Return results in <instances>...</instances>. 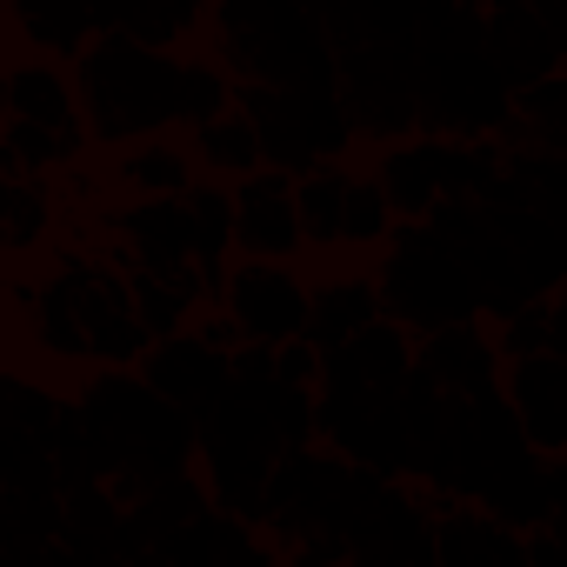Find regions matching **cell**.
I'll use <instances>...</instances> for the list:
<instances>
[{
	"label": "cell",
	"instance_id": "1",
	"mask_svg": "<svg viewBox=\"0 0 567 567\" xmlns=\"http://www.w3.org/2000/svg\"><path fill=\"white\" fill-rule=\"evenodd\" d=\"M181 74L187 61L174 54H154L127 34H101L87 54H81V107H87V134L94 141H161L167 121H181Z\"/></svg>",
	"mask_w": 567,
	"mask_h": 567
},
{
	"label": "cell",
	"instance_id": "2",
	"mask_svg": "<svg viewBox=\"0 0 567 567\" xmlns=\"http://www.w3.org/2000/svg\"><path fill=\"white\" fill-rule=\"evenodd\" d=\"M381 308H388V321H401L408 334L427 341L441 328L474 321L487 301L461 254H447L427 227H401L388 240V267H381Z\"/></svg>",
	"mask_w": 567,
	"mask_h": 567
},
{
	"label": "cell",
	"instance_id": "3",
	"mask_svg": "<svg viewBox=\"0 0 567 567\" xmlns=\"http://www.w3.org/2000/svg\"><path fill=\"white\" fill-rule=\"evenodd\" d=\"M220 315H227L254 348H288V341L308 334V321H315V295L301 288V274H295V267L240 260V267L227 274Z\"/></svg>",
	"mask_w": 567,
	"mask_h": 567
},
{
	"label": "cell",
	"instance_id": "4",
	"mask_svg": "<svg viewBox=\"0 0 567 567\" xmlns=\"http://www.w3.org/2000/svg\"><path fill=\"white\" fill-rule=\"evenodd\" d=\"M141 381H147L167 408L207 421V414L234 394V361H227L220 348H207L200 334H174V341H154V354L141 361Z\"/></svg>",
	"mask_w": 567,
	"mask_h": 567
},
{
	"label": "cell",
	"instance_id": "5",
	"mask_svg": "<svg viewBox=\"0 0 567 567\" xmlns=\"http://www.w3.org/2000/svg\"><path fill=\"white\" fill-rule=\"evenodd\" d=\"M234 247H240L247 260H274V267L295 260V254L308 247L301 207H295V181H288V174L260 167L254 181L234 187Z\"/></svg>",
	"mask_w": 567,
	"mask_h": 567
},
{
	"label": "cell",
	"instance_id": "6",
	"mask_svg": "<svg viewBox=\"0 0 567 567\" xmlns=\"http://www.w3.org/2000/svg\"><path fill=\"white\" fill-rule=\"evenodd\" d=\"M414 368H421L414 334H408L401 321H374L361 341H348L341 354H328V381H321V394L334 388V394L401 401V394H408V381H414Z\"/></svg>",
	"mask_w": 567,
	"mask_h": 567
},
{
	"label": "cell",
	"instance_id": "7",
	"mask_svg": "<svg viewBox=\"0 0 567 567\" xmlns=\"http://www.w3.org/2000/svg\"><path fill=\"white\" fill-rule=\"evenodd\" d=\"M501 394H507V408H514L527 447H534L540 461H560V454H567V361H560V354L507 361Z\"/></svg>",
	"mask_w": 567,
	"mask_h": 567
},
{
	"label": "cell",
	"instance_id": "8",
	"mask_svg": "<svg viewBox=\"0 0 567 567\" xmlns=\"http://www.w3.org/2000/svg\"><path fill=\"white\" fill-rule=\"evenodd\" d=\"M421 374H427L447 401L501 394V341H494L481 321L441 328V334H427V341H421Z\"/></svg>",
	"mask_w": 567,
	"mask_h": 567
},
{
	"label": "cell",
	"instance_id": "9",
	"mask_svg": "<svg viewBox=\"0 0 567 567\" xmlns=\"http://www.w3.org/2000/svg\"><path fill=\"white\" fill-rule=\"evenodd\" d=\"M434 567H527V534L474 501H434Z\"/></svg>",
	"mask_w": 567,
	"mask_h": 567
},
{
	"label": "cell",
	"instance_id": "10",
	"mask_svg": "<svg viewBox=\"0 0 567 567\" xmlns=\"http://www.w3.org/2000/svg\"><path fill=\"white\" fill-rule=\"evenodd\" d=\"M487 61H494V74L507 81V94H527V87L554 81V74H560L554 21L534 14V8H494V14H487Z\"/></svg>",
	"mask_w": 567,
	"mask_h": 567
},
{
	"label": "cell",
	"instance_id": "11",
	"mask_svg": "<svg viewBox=\"0 0 567 567\" xmlns=\"http://www.w3.org/2000/svg\"><path fill=\"white\" fill-rule=\"evenodd\" d=\"M114 240H121V260L141 267V274L194 267V214H187V200H134L114 220Z\"/></svg>",
	"mask_w": 567,
	"mask_h": 567
},
{
	"label": "cell",
	"instance_id": "12",
	"mask_svg": "<svg viewBox=\"0 0 567 567\" xmlns=\"http://www.w3.org/2000/svg\"><path fill=\"white\" fill-rule=\"evenodd\" d=\"M381 194L394 214H408V227H427V214L447 200V174H441V141H401L381 154L374 167Z\"/></svg>",
	"mask_w": 567,
	"mask_h": 567
},
{
	"label": "cell",
	"instance_id": "13",
	"mask_svg": "<svg viewBox=\"0 0 567 567\" xmlns=\"http://www.w3.org/2000/svg\"><path fill=\"white\" fill-rule=\"evenodd\" d=\"M374 321H388V308H381V280L341 274V280H321V288H315L308 341H315L321 354H341V348H348V341H361Z\"/></svg>",
	"mask_w": 567,
	"mask_h": 567
},
{
	"label": "cell",
	"instance_id": "14",
	"mask_svg": "<svg viewBox=\"0 0 567 567\" xmlns=\"http://www.w3.org/2000/svg\"><path fill=\"white\" fill-rule=\"evenodd\" d=\"M0 87H8V121L54 127V134H74L81 127V87L54 61H14Z\"/></svg>",
	"mask_w": 567,
	"mask_h": 567
},
{
	"label": "cell",
	"instance_id": "15",
	"mask_svg": "<svg viewBox=\"0 0 567 567\" xmlns=\"http://www.w3.org/2000/svg\"><path fill=\"white\" fill-rule=\"evenodd\" d=\"M474 507H487V514H494L501 527H514V534L547 527V520L560 514V494H554V461H540V454L514 461L507 474H494V481H487V494H481Z\"/></svg>",
	"mask_w": 567,
	"mask_h": 567
},
{
	"label": "cell",
	"instance_id": "16",
	"mask_svg": "<svg viewBox=\"0 0 567 567\" xmlns=\"http://www.w3.org/2000/svg\"><path fill=\"white\" fill-rule=\"evenodd\" d=\"M200 161H194V147H181V141H141V147H127V161H121V181L141 194V200H187L194 187H200V174H194Z\"/></svg>",
	"mask_w": 567,
	"mask_h": 567
},
{
	"label": "cell",
	"instance_id": "17",
	"mask_svg": "<svg viewBox=\"0 0 567 567\" xmlns=\"http://www.w3.org/2000/svg\"><path fill=\"white\" fill-rule=\"evenodd\" d=\"M14 21L34 41V54H87L101 41V8H74V0H61V8H48V0H14Z\"/></svg>",
	"mask_w": 567,
	"mask_h": 567
},
{
	"label": "cell",
	"instance_id": "18",
	"mask_svg": "<svg viewBox=\"0 0 567 567\" xmlns=\"http://www.w3.org/2000/svg\"><path fill=\"white\" fill-rule=\"evenodd\" d=\"M348 194H354V174H348V167H334V161L295 181V207H301V234H308V247H341Z\"/></svg>",
	"mask_w": 567,
	"mask_h": 567
},
{
	"label": "cell",
	"instance_id": "19",
	"mask_svg": "<svg viewBox=\"0 0 567 567\" xmlns=\"http://www.w3.org/2000/svg\"><path fill=\"white\" fill-rule=\"evenodd\" d=\"M194 161H200L207 174L254 181V174H260V161H267V147H260V127H254V121L234 107V114H220V121L194 127Z\"/></svg>",
	"mask_w": 567,
	"mask_h": 567
},
{
	"label": "cell",
	"instance_id": "20",
	"mask_svg": "<svg viewBox=\"0 0 567 567\" xmlns=\"http://www.w3.org/2000/svg\"><path fill=\"white\" fill-rule=\"evenodd\" d=\"M187 214H194V267L214 280V288L227 295V247H234V194L220 181H200L187 194Z\"/></svg>",
	"mask_w": 567,
	"mask_h": 567
},
{
	"label": "cell",
	"instance_id": "21",
	"mask_svg": "<svg viewBox=\"0 0 567 567\" xmlns=\"http://www.w3.org/2000/svg\"><path fill=\"white\" fill-rule=\"evenodd\" d=\"M48 227H54V187L8 174V194H0V240H8V254H34Z\"/></svg>",
	"mask_w": 567,
	"mask_h": 567
},
{
	"label": "cell",
	"instance_id": "22",
	"mask_svg": "<svg viewBox=\"0 0 567 567\" xmlns=\"http://www.w3.org/2000/svg\"><path fill=\"white\" fill-rule=\"evenodd\" d=\"M341 240H348V247H381V240H394V207H388V194H381V181H374V174H354Z\"/></svg>",
	"mask_w": 567,
	"mask_h": 567
},
{
	"label": "cell",
	"instance_id": "23",
	"mask_svg": "<svg viewBox=\"0 0 567 567\" xmlns=\"http://www.w3.org/2000/svg\"><path fill=\"white\" fill-rule=\"evenodd\" d=\"M227 101H234V81H227V74L214 68V61H187V74H181V121L207 127V121L234 114Z\"/></svg>",
	"mask_w": 567,
	"mask_h": 567
},
{
	"label": "cell",
	"instance_id": "24",
	"mask_svg": "<svg viewBox=\"0 0 567 567\" xmlns=\"http://www.w3.org/2000/svg\"><path fill=\"white\" fill-rule=\"evenodd\" d=\"M501 361H534V354H554V321H547V301H527L501 321Z\"/></svg>",
	"mask_w": 567,
	"mask_h": 567
},
{
	"label": "cell",
	"instance_id": "25",
	"mask_svg": "<svg viewBox=\"0 0 567 567\" xmlns=\"http://www.w3.org/2000/svg\"><path fill=\"white\" fill-rule=\"evenodd\" d=\"M274 381L280 388H295V394H321V381H328V354L301 334V341H288V348H274Z\"/></svg>",
	"mask_w": 567,
	"mask_h": 567
},
{
	"label": "cell",
	"instance_id": "26",
	"mask_svg": "<svg viewBox=\"0 0 567 567\" xmlns=\"http://www.w3.org/2000/svg\"><path fill=\"white\" fill-rule=\"evenodd\" d=\"M527 567H567V514L527 534Z\"/></svg>",
	"mask_w": 567,
	"mask_h": 567
},
{
	"label": "cell",
	"instance_id": "27",
	"mask_svg": "<svg viewBox=\"0 0 567 567\" xmlns=\"http://www.w3.org/2000/svg\"><path fill=\"white\" fill-rule=\"evenodd\" d=\"M295 567H321V560H295Z\"/></svg>",
	"mask_w": 567,
	"mask_h": 567
}]
</instances>
